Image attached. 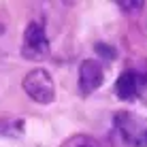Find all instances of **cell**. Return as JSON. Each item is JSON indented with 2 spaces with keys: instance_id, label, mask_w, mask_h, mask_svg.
<instances>
[{
  "instance_id": "obj_8",
  "label": "cell",
  "mask_w": 147,
  "mask_h": 147,
  "mask_svg": "<svg viewBox=\"0 0 147 147\" xmlns=\"http://www.w3.org/2000/svg\"><path fill=\"white\" fill-rule=\"evenodd\" d=\"M94 51H96V55H100V58L109 60V62H113V60L117 58V49H115L113 45L105 43V40H100V43L94 45Z\"/></svg>"
},
{
  "instance_id": "obj_6",
  "label": "cell",
  "mask_w": 147,
  "mask_h": 147,
  "mask_svg": "<svg viewBox=\"0 0 147 147\" xmlns=\"http://www.w3.org/2000/svg\"><path fill=\"white\" fill-rule=\"evenodd\" d=\"M60 147H100V143L90 134H73L68 136Z\"/></svg>"
},
{
  "instance_id": "obj_2",
  "label": "cell",
  "mask_w": 147,
  "mask_h": 147,
  "mask_svg": "<svg viewBox=\"0 0 147 147\" xmlns=\"http://www.w3.org/2000/svg\"><path fill=\"white\" fill-rule=\"evenodd\" d=\"M49 51H51V45H49L47 32H45V24L38 19H32L24 30V40H22L24 60L40 62V60L49 58Z\"/></svg>"
},
{
  "instance_id": "obj_5",
  "label": "cell",
  "mask_w": 147,
  "mask_h": 147,
  "mask_svg": "<svg viewBox=\"0 0 147 147\" xmlns=\"http://www.w3.org/2000/svg\"><path fill=\"white\" fill-rule=\"evenodd\" d=\"M102 83H105V70L100 66V62L94 60V58L83 60V62L79 64V79H77L79 94L81 96H90Z\"/></svg>"
},
{
  "instance_id": "obj_7",
  "label": "cell",
  "mask_w": 147,
  "mask_h": 147,
  "mask_svg": "<svg viewBox=\"0 0 147 147\" xmlns=\"http://www.w3.org/2000/svg\"><path fill=\"white\" fill-rule=\"evenodd\" d=\"M117 7L124 11L126 15H141L143 13V9L147 7V2H143V0H117Z\"/></svg>"
},
{
  "instance_id": "obj_9",
  "label": "cell",
  "mask_w": 147,
  "mask_h": 147,
  "mask_svg": "<svg viewBox=\"0 0 147 147\" xmlns=\"http://www.w3.org/2000/svg\"><path fill=\"white\" fill-rule=\"evenodd\" d=\"M4 32V26H2V24H0V34H2Z\"/></svg>"
},
{
  "instance_id": "obj_3",
  "label": "cell",
  "mask_w": 147,
  "mask_h": 147,
  "mask_svg": "<svg viewBox=\"0 0 147 147\" xmlns=\"http://www.w3.org/2000/svg\"><path fill=\"white\" fill-rule=\"evenodd\" d=\"M22 88L34 102L38 105H51L55 100V83L49 70L45 68H32L26 73L22 81Z\"/></svg>"
},
{
  "instance_id": "obj_1",
  "label": "cell",
  "mask_w": 147,
  "mask_h": 147,
  "mask_svg": "<svg viewBox=\"0 0 147 147\" xmlns=\"http://www.w3.org/2000/svg\"><path fill=\"white\" fill-rule=\"evenodd\" d=\"M113 126L130 147H147V117L130 111H117L113 115Z\"/></svg>"
},
{
  "instance_id": "obj_4",
  "label": "cell",
  "mask_w": 147,
  "mask_h": 147,
  "mask_svg": "<svg viewBox=\"0 0 147 147\" xmlns=\"http://www.w3.org/2000/svg\"><path fill=\"white\" fill-rule=\"evenodd\" d=\"M113 94L119 100H136L147 96V70H136V68H126L124 73L115 79Z\"/></svg>"
}]
</instances>
